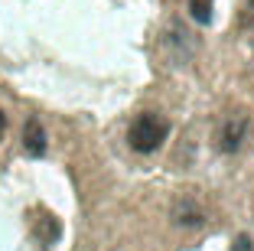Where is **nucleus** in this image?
<instances>
[{
	"label": "nucleus",
	"instance_id": "f257e3e1",
	"mask_svg": "<svg viewBox=\"0 0 254 251\" xmlns=\"http://www.w3.org/2000/svg\"><path fill=\"white\" fill-rule=\"evenodd\" d=\"M166 137H170V121L153 114V111L137 114V118L130 121V127H127V144H130L137 154H153V150H160L166 144Z\"/></svg>",
	"mask_w": 254,
	"mask_h": 251
},
{
	"label": "nucleus",
	"instance_id": "f03ea898",
	"mask_svg": "<svg viewBox=\"0 0 254 251\" xmlns=\"http://www.w3.org/2000/svg\"><path fill=\"white\" fill-rule=\"evenodd\" d=\"M248 137V118L245 114H232V118H225L215 131V147L222 154H235V150L245 144Z\"/></svg>",
	"mask_w": 254,
	"mask_h": 251
},
{
	"label": "nucleus",
	"instance_id": "7ed1b4c3",
	"mask_svg": "<svg viewBox=\"0 0 254 251\" xmlns=\"http://www.w3.org/2000/svg\"><path fill=\"white\" fill-rule=\"evenodd\" d=\"M23 150L33 154V157H43L46 154V131H43V124H39L36 118H30V121H26V127H23Z\"/></svg>",
	"mask_w": 254,
	"mask_h": 251
},
{
	"label": "nucleus",
	"instance_id": "20e7f679",
	"mask_svg": "<svg viewBox=\"0 0 254 251\" xmlns=\"http://www.w3.org/2000/svg\"><path fill=\"white\" fill-rule=\"evenodd\" d=\"M173 215H176V225H202V209L195 202H180Z\"/></svg>",
	"mask_w": 254,
	"mask_h": 251
},
{
	"label": "nucleus",
	"instance_id": "39448f33",
	"mask_svg": "<svg viewBox=\"0 0 254 251\" xmlns=\"http://www.w3.org/2000/svg\"><path fill=\"white\" fill-rule=\"evenodd\" d=\"M212 3L215 0H189V13L195 23H209L212 20Z\"/></svg>",
	"mask_w": 254,
	"mask_h": 251
},
{
	"label": "nucleus",
	"instance_id": "423d86ee",
	"mask_svg": "<svg viewBox=\"0 0 254 251\" xmlns=\"http://www.w3.org/2000/svg\"><path fill=\"white\" fill-rule=\"evenodd\" d=\"M232 251H254V248H251V238H248V235H238V238L232 242Z\"/></svg>",
	"mask_w": 254,
	"mask_h": 251
},
{
	"label": "nucleus",
	"instance_id": "0eeeda50",
	"mask_svg": "<svg viewBox=\"0 0 254 251\" xmlns=\"http://www.w3.org/2000/svg\"><path fill=\"white\" fill-rule=\"evenodd\" d=\"M3 131H7V114L0 111V137H3Z\"/></svg>",
	"mask_w": 254,
	"mask_h": 251
},
{
	"label": "nucleus",
	"instance_id": "6e6552de",
	"mask_svg": "<svg viewBox=\"0 0 254 251\" xmlns=\"http://www.w3.org/2000/svg\"><path fill=\"white\" fill-rule=\"evenodd\" d=\"M251 39H254V26H251Z\"/></svg>",
	"mask_w": 254,
	"mask_h": 251
}]
</instances>
